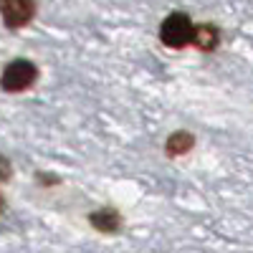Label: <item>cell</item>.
I'll use <instances>...</instances> for the list:
<instances>
[{
	"label": "cell",
	"mask_w": 253,
	"mask_h": 253,
	"mask_svg": "<svg viewBox=\"0 0 253 253\" xmlns=\"http://www.w3.org/2000/svg\"><path fill=\"white\" fill-rule=\"evenodd\" d=\"M119 223L122 220L117 210H96V213H91V225L101 233H114V230H119Z\"/></svg>",
	"instance_id": "obj_4"
},
{
	"label": "cell",
	"mask_w": 253,
	"mask_h": 253,
	"mask_svg": "<svg viewBox=\"0 0 253 253\" xmlns=\"http://www.w3.org/2000/svg\"><path fill=\"white\" fill-rule=\"evenodd\" d=\"M33 13H36L33 0H0V15H3L8 28H20L31 23Z\"/></svg>",
	"instance_id": "obj_3"
},
{
	"label": "cell",
	"mask_w": 253,
	"mask_h": 253,
	"mask_svg": "<svg viewBox=\"0 0 253 253\" xmlns=\"http://www.w3.org/2000/svg\"><path fill=\"white\" fill-rule=\"evenodd\" d=\"M193 43H198L205 51H213L215 43H218V31L213 26H198L195 28V36H193Z\"/></svg>",
	"instance_id": "obj_6"
},
{
	"label": "cell",
	"mask_w": 253,
	"mask_h": 253,
	"mask_svg": "<svg viewBox=\"0 0 253 253\" xmlns=\"http://www.w3.org/2000/svg\"><path fill=\"white\" fill-rule=\"evenodd\" d=\"M5 177H8V165L0 160V180H5Z\"/></svg>",
	"instance_id": "obj_7"
},
{
	"label": "cell",
	"mask_w": 253,
	"mask_h": 253,
	"mask_svg": "<svg viewBox=\"0 0 253 253\" xmlns=\"http://www.w3.org/2000/svg\"><path fill=\"white\" fill-rule=\"evenodd\" d=\"M193 36H195V26L185 13H172L160 28L162 43L170 48H182L187 43H193Z\"/></svg>",
	"instance_id": "obj_1"
},
{
	"label": "cell",
	"mask_w": 253,
	"mask_h": 253,
	"mask_svg": "<svg viewBox=\"0 0 253 253\" xmlns=\"http://www.w3.org/2000/svg\"><path fill=\"white\" fill-rule=\"evenodd\" d=\"M193 134L190 132H175L170 139H167V144H165V150H167V155H172V157H180V155H187V150L193 147Z\"/></svg>",
	"instance_id": "obj_5"
},
{
	"label": "cell",
	"mask_w": 253,
	"mask_h": 253,
	"mask_svg": "<svg viewBox=\"0 0 253 253\" xmlns=\"http://www.w3.org/2000/svg\"><path fill=\"white\" fill-rule=\"evenodd\" d=\"M36 76H38V69L33 66V63L18 58V61H10L8 66H5L0 84H3L5 91H13L15 94V91H26L28 86H33Z\"/></svg>",
	"instance_id": "obj_2"
}]
</instances>
